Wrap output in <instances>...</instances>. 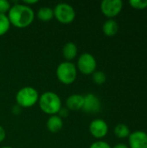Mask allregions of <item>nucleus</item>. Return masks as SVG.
<instances>
[{
    "instance_id": "obj_22",
    "label": "nucleus",
    "mask_w": 147,
    "mask_h": 148,
    "mask_svg": "<svg viewBox=\"0 0 147 148\" xmlns=\"http://www.w3.org/2000/svg\"><path fill=\"white\" fill-rule=\"evenodd\" d=\"M69 114V110L67 108H62L60 109V111L58 112L57 115L62 118V119H64V118H67Z\"/></svg>"
},
{
    "instance_id": "obj_23",
    "label": "nucleus",
    "mask_w": 147,
    "mask_h": 148,
    "mask_svg": "<svg viewBox=\"0 0 147 148\" xmlns=\"http://www.w3.org/2000/svg\"><path fill=\"white\" fill-rule=\"evenodd\" d=\"M5 137H6L5 130L3 129V127H1V126H0V143H1V142H3V141L4 140Z\"/></svg>"
},
{
    "instance_id": "obj_8",
    "label": "nucleus",
    "mask_w": 147,
    "mask_h": 148,
    "mask_svg": "<svg viewBox=\"0 0 147 148\" xmlns=\"http://www.w3.org/2000/svg\"><path fill=\"white\" fill-rule=\"evenodd\" d=\"M89 133L95 139H103L108 133L107 123L101 119H95L89 124Z\"/></svg>"
},
{
    "instance_id": "obj_27",
    "label": "nucleus",
    "mask_w": 147,
    "mask_h": 148,
    "mask_svg": "<svg viewBox=\"0 0 147 148\" xmlns=\"http://www.w3.org/2000/svg\"><path fill=\"white\" fill-rule=\"evenodd\" d=\"M1 148H12V147H1Z\"/></svg>"
},
{
    "instance_id": "obj_17",
    "label": "nucleus",
    "mask_w": 147,
    "mask_h": 148,
    "mask_svg": "<svg viewBox=\"0 0 147 148\" xmlns=\"http://www.w3.org/2000/svg\"><path fill=\"white\" fill-rule=\"evenodd\" d=\"M10 23L7 16V15H1L0 14V36L5 35L10 28Z\"/></svg>"
},
{
    "instance_id": "obj_11",
    "label": "nucleus",
    "mask_w": 147,
    "mask_h": 148,
    "mask_svg": "<svg viewBox=\"0 0 147 148\" xmlns=\"http://www.w3.org/2000/svg\"><path fill=\"white\" fill-rule=\"evenodd\" d=\"M84 96L79 94L69 95L66 100V108L69 111H79L82 109Z\"/></svg>"
},
{
    "instance_id": "obj_19",
    "label": "nucleus",
    "mask_w": 147,
    "mask_h": 148,
    "mask_svg": "<svg viewBox=\"0 0 147 148\" xmlns=\"http://www.w3.org/2000/svg\"><path fill=\"white\" fill-rule=\"evenodd\" d=\"M129 4L136 10H145L147 8V0H131Z\"/></svg>"
},
{
    "instance_id": "obj_25",
    "label": "nucleus",
    "mask_w": 147,
    "mask_h": 148,
    "mask_svg": "<svg viewBox=\"0 0 147 148\" xmlns=\"http://www.w3.org/2000/svg\"><path fill=\"white\" fill-rule=\"evenodd\" d=\"M38 3L37 0H25V1L23 2V4H25V5H27V6H29V7H30V5L36 4V3Z\"/></svg>"
},
{
    "instance_id": "obj_24",
    "label": "nucleus",
    "mask_w": 147,
    "mask_h": 148,
    "mask_svg": "<svg viewBox=\"0 0 147 148\" xmlns=\"http://www.w3.org/2000/svg\"><path fill=\"white\" fill-rule=\"evenodd\" d=\"M21 108H20L18 105H16V106H14L13 108H12V113L14 114H19L20 113H21Z\"/></svg>"
},
{
    "instance_id": "obj_15",
    "label": "nucleus",
    "mask_w": 147,
    "mask_h": 148,
    "mask_svg": "<svg viewBox=\"0 0 147 148\" xmlns=\"http://www.w3.org/2000/svg\"><path fill=\"white\" fill-rule=\"evenodd\" d=\"M36 16L42 22H49L54 18V10L49 7H42L38 10Z\"/></svg>"
},
{
    "instance_id": "obj_20",
    "label": "nucleus",
    "mask_w": 147,
    "mask_h": 148,
    "mask_svg": "<svg viewBox=\"0 0 147 148\" xmlns=\"http://www.w3.org/2000/svg\"><path fill=\"white\" fill-rule=\"evenodd\" d=\"M11 5L10 3L7 0H0V14L1 15H6V13L9 12Z\"/></svg>"
},
{
    "instance_id": "obj_18",
    "label": "nucleus",
    "mask_w": 147,
    "mask_h": 148,
    "mask_svg": "<svg viewBox=\"0 0 147 148\" xmlns=\"http://www.w3.org/2000/svg\"><path fill=\"white\" fill-rule=\"evenodd\" d=\"M92 75H93L92 77L94 82L96 83L97 85H102L107 81V75L102 71H95L94 73H93Z\"/></svg>"
},
{
    "instance_id": "obj_6",
    "label": "nucleus",
    "mask_w": 147,
    "mask_h": 148,
    "mask_svg": "<svg viewBox=\"0 0 147 148\" xmlns=\"http://www.w3.org/2000/svg\"><path fill=\"white\" fill-rule=\"evenodd\" d=\"M97 62L94 56L90 53L81 54L77 61V68L83 75H93L96 71Z\"/></svg>"
},
{
    "instance_id": "obj_16",
    "label": "nucleus",
    "mask_w": 147,
    "mask_h": 148,
    "mask_svg": "<svg viewBox=\"0 0 147 148\" xmlns=\"http://www.w3.org/2000/svg\"><path fill=\"white\" fill-rule=\"evenodd\" d=\"M130 134H131L130 129L126 124L120 123V124L116 125V127H114V134L119 139L128 138Z\"/></svg>"
},
{
    "instance_id": "obj_9",
    "label": "nucleus",
    "mask_w": 147,
    "mask_h": 148,
    "mask_svg": "<svg viewBox=\"0 0 147 148\" xmlns=\"http://www.w3.org/2000/svg\"><path fill=\"white\" fill-rule=\"evenodd\" d=\"M101 103L98 96L94 94H88L84 95V102L82 109L88 114H97L101 111Z\"/></svg>"
},
{
    "instance_id": "obj_3",
    "label": "nucleus",
    "mask_w": 147,
    "mask_h": 148,
    "mask_svg": "<svg viewBox=\"0 0 147 148\" xmlns=\"http://www.w3.org/2000/svg\"><path fill=\"white\" fill-rule=\"evenodd\" d=\"M39 94L33 87H23L16 95V105L20 108H31L38 102Z\"/></svg>"
},
{
    "instance_id": "obj_14",
    "label": "nucleus",
    "mask_w": 147,
    "mask_h": 148,
    "mask_svg": "<svg viewBox=\"0 0 147 148\" xmlns=\"http://www.w3.org/2000/svg\"><path fill=\"white\" fill-rule=\"evenodd\" d=\"M119 30V24L114 19H108L107 20L103 26H102V31L107 36H113L117 34Z\"/></svg>"
},
{
    "instance_id": "obj_10",
    "label": "nucleus",
    "mask_w": 147,
    "mask_h": 148,
    "mask_svg": "<svg viewBox=\"0 0 147 148\" xmlns=\"http://www.w3.org/2000/svg\"><path fill=\"white\" fill-rule=\"evenodd\" d=\"M129 148H147V134L144 131H135L128 137Z\"/></svg>"
},
{
    "instance_id": "obj_7",
    "label": "nucleus",
    "mask_w": 147,
    "mask_h": 148,
    "mask_svg": "<svg viewBox=\"0 0 147 148\" xmlns=\"http://www.w3.org/2000/svg\"><path fill=\"white\" fill-rule=\"evenodd\" d=\"M123 9V2L121 0H103L101 3V10L102 14L113 19L117 16Z\"/></svg>"
},
{
    "instance_id": "obj_26",
    "label": "nucleus",
    "mask_w": 147,
    "mask_h": 148,
    "mask_svg": "<svg viewBox=\"0 0 147 148\" xmlns=\"http://www.w3.org/2000/svg\"><path fill=\"white\" fill-rule=\"evenodd\" d=\"M112 148H129V147L127 145L124 144V143H118Z\"/></svg>"
},
{
    "instance_id": "obj_13",
    "label": "nucleus",
    "mask_w": 147,
    "mask_h": 148,
    "mask_svg": "<svg viewBox=\"0 0 147 148\" xmlns=\"http://www.w3.org/2000/svg\"><path fill=\"white\" fill-rule=\"evenodd\" d=\"M78 53V48L75 42H68L62 48V55L66 59V62H71L74 60Z\"/></svg>"
},
{
    "instance_id": "obj_1",
    "label": "nucleus",
    "mask_w": 147,
    "mask_h": 148,
    "mask_svg": "<svg viewBox=\"0 0 147 148\" xmlns=\"http://www.w3.org/2000/svg\"><path fill=\"white\" fill-rule=\"evenodd\" d=\"M11 25L18 29L29 26L35 19V12L31 7L22 3L12 5L7 15Z\"/></svg>"
},
{
    "instance_id": "obj_12",
    "label": "nucleus",
    "mask_w": 147,
    "mask_h": 148,
    "mask_svg": "<svg viewBox=\"0 0 147 148\" xmlns=\"http://www.w3.org/2000/svg\"><path fill=\"white\" fill-rule=\"evenodd\" d=\"M46 127H47V129L50 133L56 134L62 130V128L63 127V121L57 114L51 115L47 121Z\"/></svg>"
},
{
    "instance_id": "obj_5",
    "label": "nucleus",
    "mask_w": 147,
    "mask_h": 148,
    "mask_svg": "<svg viewBox=\"0 0 147 148\" xmlns=\"http://www.w3.org/2000/svg\"><path fill=\"white\" fill-rule=\"evenodd\" d=\"M54 17L62 24H69L75 18V10L72 5L60 3L54 8Z\"/></svg>"
},
{
    "instance_id": "obj_4",
    "label": "nucleus",
    "mask_w": 147,
    "mask_h": 148,
    "mask_svg": "<svg viewBox=\"0 0 147 148\" xmlns=\"http://www.w3.org/2000/svg\"><path fill=\"white\" fill-rule=\"evenodd\" d=\"M56 76L60 82L64 85H70L77 78L76 66L70 62L60 63L56 69Z\"/></svg>"
},
{
    "instance_id": "obj_21",
    "label": "nucleus",
    "mask_w": 147,
    "mask_h": 148,
    "mask_svg": "<svg viewBox=\"0 0 147 148\" xmlns=\"http://www.w3.org/2000/svg\"><path fill=\"white\" fill-rule=\"evenodd\" d=\"M89 148H112V147L106 141L97 140V141L92 143Z\"/></svg>"
},
{
    "instance_id": "obj_2",
    "label": "nucleus",
    "mask_w": 147,
    "mask_h": 148,
    "mask_svg": "<svg viewBox=\"0 0 147 148\" xmlns=\"http://www.w3.org/2000/svg\"><path fill=\"white\" fill-rule=\"evenodd\" d=\"M38 105L40 109L46 114L55 115L58 114L62 107V100L60 96L51 91H48L39 95Z\"/></svg>"
}]
</instances>
